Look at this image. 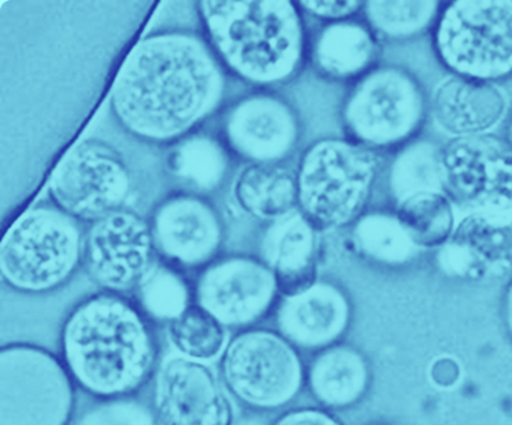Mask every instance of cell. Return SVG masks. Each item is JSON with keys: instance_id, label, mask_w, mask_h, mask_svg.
I'll use <instances>...</instances> for the list:
<instances>
[{"instance_id": "1", "label": "cell", "mask_w": 512, "mask_h": 425, "mask_svg": "<svg viewBox=\"0 0 512 425\" xmlns=\"http://www.w3.org/2000/svg\"><path fill=\"white\" fill-rule=\"evenodd\" d=\"M228 73L205 36L186 29L149 33L120 67L109 107L128 135L172 146L194 134L224 103Z\"/></svg>"}, {"instance_id": "2", "label": "cell", "mask_w": 512, "mask_h": 425, "mask_svg": "<svg viewBox=\"0 0 512 425\" xmlns=\"http://www.w3.org/2000/svg\"><path fill=\"white\" fill-rule=\"evenodd\" d=\"M60 349L75 385L97 400L135 396L158 370V342L137 304L101 291L64 319Z\"/></svg>"}, {"instance_id": "3", "label": "cell", "mask_w": 512, "mask_h": 425, "mask_svg": "<svg viewBox=\"0 0 512 425\" xmlns=\"http://www.w3.org/2000/svg\"><path fill=\"white\" fill-rule=\"evenodd\" d=\"M195 9L207 43L237 80L266 90L288 84L303 71L310 41L297 3L203 0Z\"/></svg>"}, {"instance_id": "4", "label": "cell", "mask_w": 512, "mask_h": 425, "mask_svg": "<svg viewBox=\"0 0 512 425\" xmlns=\"http://www.w3.org/2000/svg\"><path fill=\"white\" fill-rule=\"evenodd\" d=\"M380 167L379 152L345 137L312 142L295 172L300 212L319 232L355 224L370 201Z\"/></svg>"}, {"instance_id": "5", "label": "cell", "mask_w": 512, "mask_h": 425, "mask_svg": "<svg viewBox=\"0 0 512 425\" xmlns=\"http://www.w3.org/2000/svg\"><path fill=\"white\" fill-rule=\"evenodd\" d=\"M85 231L55 205L15 218L0 243V277L11 291L47 295L69 284L84 257Z\"/></svg>"}, {"instance_id": "6", "label": "cell", "mask_w": 512, "mask_h": 425, "mask_svg": "<svg viewBox=\"0 0 512 425\" xmlns=\"http://www.w3.org/2000/svg\"><path fill=\"white\" fill-rule=\"evenodd\" d=\"M429 114L419 78L395 65L376 66L353 82L341 105L345 138L364 148L399 149L416 139Z\"/></svg>"}, {"instance_id": "7", "label": "cell", "mask_w": 512, "mask_h": 425, "mask_svg": "<svg viewBox=\"0 0 512 425\" xmlns=\"http://www.w3.org/2000/svg\"><path fill=\"white\" fill-rule=\"evenodd\" d=\"M432 47L451 75L491 82L512 77V0H463L442 6Z\"/></svg>"}, {"instance_id": "8", "label": "cell", "mask_w": 512, "mask_h": 425, "mask_svg": "<svg viewBox=\"0 0 512 425\" xmlns=\"http://www.w3.org/2000/svg\"><path fill=\"white\" fill-rule=\"evenodd\" d=\"M62 357L13 342L0 349V425H70L77 394Z\"/></svg>"}, {"instance_id": "9", "label": "cell", "mask_w": 512, "mask_h": 425, "mask_svg": "<svg viewBox=\"0 0 512 425\" xmlns=\"http://www.w3.org/2000/svg\"><path fill=\"white\" fill-rule=\"evenodd\" d=\"M221 379L237 401L255 411L291 404L304 385L295 346L280 333L247 329L233 337L221 357Z\"/></svg>"}, {"instance_id": "10", "label": "cell", "mask_w": 512, "mask_h": 425, "mask_svg": "<svg viewBox=\"0 0 512 425\" xmlns=\"http://www.w3.org/2000/svg\"><path fill=\"white\" fill-rule=\"evenodd\" d=\"M133 173L122 153L101 139H82L60 160L48 183L52 205L79 223L92 224L126 205Z\"/></svg>"}, {"instance_id": "11", "label": "cell", "mask_w": 512, "mask_h": 425, "mask_svg": "<svg viewBox=\"0 0 512 425\" xmlns=\"http://www.w3.org/2000/svg\"><path fill=\"white\" fill-rule=\"evenodd\" d=\"M158 261L149 220L134 210H118L85 231L82 266L105 292H135Z\"/></svg>"}, {"instance_id": "12", "label": "cell", "mask_w": 512, "mask_h": 425, "mask_svg": "<svg viewBox=\"0 0 512 425\" xmlns=\"http://www.w3.org/2000/svg\"><path fill=\"white\" fill-rule=\"evenodd\" d=\"M280 296L276 276L251 255L217 258L199 270L194 284L195 304L227 329H247L262 321Z\"/></svg>"}, {"instance_id": "13", "label": "cell", "mask_w": 512, "mask_h": 425, "mask_svg": "<svg viewBox=\"0 0 512 425\" xmlns=\"http://www.w3.org/2000/svg\"><path fill=\"white\" fill-rule=\"evenodd\" d=\"M160 261L179 270H202L220 258L225 223L205 195L175 191L154 206L149 218Z\"/></svg>"}, {"instance_id": "14", "label": "cell", "mask_w": 512, "mask_h": 425, "mask_svg": "<svg viewBox=\"0 0 512 425\" xmlns=\"http://www.w3.org/2000/svg\"><path fill=\"white\" fill-rule=\"evenodd\" d=\"M296 108L278 93L256 90L224 112L221 141L229 153L248 164H281L301 139Z\"/></svg>"}, {"instance_id": "15", "label": "cell", "mask_w": 512, "mask_h": 425, "mask_svg": "<svg viewBox=\"0 0 512 425\" xmlns=\"http://www.w3.org/2000/svg\"><path fill=\"white\" fill-rule=\"evenodd\" d=\"M448 195L473 212H512V146L485 134L451 139L443 148Z\"/></svg>"}, {"instance_id": "16", "label": "cell", "mask_w": 512, "mask_h": 425, "mask_svg": "<svg viewBox=\"0 0 512 425\" xmlns=\"http://www.w3.org/2000/svg\"><path fill=\"white\" fill-rule=\"evenodd\" d=\"M156 425H232L229 391L209 364L179 355L160 363L154 385Z\"/></svg>"}, {"instance_id": "17", "label": "cell", "mask_w": 512, "mask_h": 425, "mask_svg": "<svg viewBox=\"0 0 512 425\" xmlns=\"http://www.w3.org/2000/svg\"><path fill=\"white\" fill-rule=\"evenodd\" d=\"M446 276L491 282L512 276V212H472L436 254Z\"/></svg>"}, {"instance_id": "18", "label": "cell", "mask_w": 512, "mask_h": 425, "mask_svg": "<svg viewBox=\"0 0 512 425\" xmlns=\"http://www.w3.org/2000/svg\"><path fill=\"white\" fill-rule=\"evenodd\" d=\"M350 303L341 288L316 281L306 291L282 297L277 308L278 333L295 348L326 349L344 334Z\"/></svg>"}, {"instance_id": "19", "label": "cell", "mask_w": 512, "mask_h": 425, "mask_svg": "<svg viewBox=\"0 0 512 425\" xmlns=\"http://www.w3.org/2000/svg\"><path fill=\"white\" fill-rule=\"evenodd\" d=\"M507 94L498 84L448 75L429 99V114L451 138L491 134L506 118Z\"/></svg>"}, {"instance_id": "20", "label": "cell", "mask_w": 512, "mask_h": 425, "mask_svg": "<svg viewBox=\"0 0 512 425\" xmlns=\"http://www.w3.org/2000/svg\"><path fill=\"white\" fill-rule=\"evenodd\" d=\"M319 235L300 210L273 221L263 232L259 258L276 276L282 297L306 291L319 281Z\"/></svg>"}, {"instance_id": "21", "label": "cell", "mask_w": 512, "mask_h": 425, "mask_svg": "<svg viewBox=\"0 0 512 425\" xmlns=\"http://www.w3.org/2000/svg\"><path fill=\"white\" fill-rule=\"evenodd\" d=\"M380 39L367 22H330L320 28L310 44V60L326 80L356 82L378 66Z\"/></svg>"}, {"instance_id": "22", "label": "cell", "mask_w": 512, "mask_h": 425, "mask_svg": "<svg viewBox=\"0 0 512 425\" xmlns=\"http://www.w3.org/2000/svg\"><path fill=\"white\" fill-rule=\"evenodd\" d=\"M308 387L320 405L345 409L356 405L371 382L367 360L349 346H329L312 360L307 372Z\"/></svg>"}, {"instance_id": "23", "label": "cell", "mask_w": 512, "mask_h": 425, "mask_svg": "<svg viewBox=\"0 0 512 425\" xmlns=\"http://www.w3.org/2000/svg\"><path fill=\"white\" fill-rule=\"evenodd\" d=\"M232 195L244 213L269 224L299 210L296 173L281 164H248Z\"/></svg>"}, {"instance_id": "24", "label": "cell", "mask_w": 512, "mask_h": 425, "mask_svg": "<svg viewBox=\"0 0 512 425\" xmlns=\"http://www.w3.org/2000/svg\"><path fill=\"white\" fill-rule=\"evenodd\" d=\"M231 156L221 139L194 133L171 146L167 168L186 191L207 197L227 182Z\"/></svg>"}, {"instance_id": "25", "label": "cell", "mask_w": 512, "mask_h": 425, "mask_svg": "<svg viewBox=\"0 0 512 425\" xmlns=\"http://www.w3.org/2000/svg\"><path fill=\"white\" fill-rule=\"evenodd\" d=\"M394 213L419 250H439L458 224L453 201L444 191L410 195L395 203Z\"/></svg>"}, {"instance_id": "26", "label": "cell", "mask_w": 512, "mask_h": 425, "mask_svg": "<svg viewBox=\"0 0 512 425\" xmlns=\"http://www.w3.org/2000/svg\"><path fill=\"white\" fill-rule=\"evenodd\" d=\"M389 186L395 203L425 191L447 193L442 146L416 138L399 148L390 165Z\"/></svg>"}, {"instance_id": "27", "label": "cell", "mask_w": 512, "mask_h": 425, "mask_svg": "<svg viewBox=\"0 0 512 425\" xmlns=\"http://www.w3.org/2000/svg\"><path fill=\"white\" fill-rule=\"evenodd\" d=\"M352 242L357 253L372 262L386 266H401L412 262L419 254L395 213L363 214L353 224Z\"/></svg>"}, {"instance_id": "28", "label": "cell", "mask_w": 512, "mask_h": 425, "mask_svg": "<svg viewBox=\"0 0 512 425\" xmlns=\"http://www.w3.org/2000/svg\"><path fill=\"white\" fill-rule=\"evenodd\" d=\"M135 304L150 322L169 323L195 303L194 287L182 270L158 261L135 289Z\"/></svg>"}, {"instance_id": "29", "label": "cell", "mask_w": 512, "mask_h": 425, "mask_svg": "<svg viewBox=\"0 0 512 425\" xmlns=\"http://www.w3.org/2000/svg\"><path fill=\"white\" fill-rule=\"evenodd\" d=\"M443 3L435 0L410 2H364V21L379 39L402 41L414 39L434 29Z\"/></svg>"}, {"instance_id": "30", "label": "cell", "mask_w": 512, "mask_h": 425, "mask_svg": "<svg viewBox=\"0 0 512 425\" xmlns=\"http://www.w3.org/2000/svg\"><path fill=\"white\" fill-rule=\"evenodd\" d=\"M168 338L176 355L205 364L221 359L231 341L227 327L195 303L169 323Z\"/></svg>"}, {"instance_id": "31", "label": "cell", "mask_w": 512, "mask_h": 425, "mask_svg": "<svg viewBox=\"0 0 512 425\" xmlns=\"http://www.w3.org/2000/svg\"><path fill=\"white\" fill-rule=\"evenodd\" d=\"M78 425H156L154 411L134 396L99 400L79 417Z\"/></svg>"}, {"instance_id": "32", "label": "cell", "mask_w": 512, "mask_h": 425, "mask_svg": "<svg viewBox=\"0 0 512 425\" xmlns=\"http://www.w3.org/2000/svg\"><path fill=\"white\" fill-rule=\"evenodd\" d=\"M301 11L325 21L340 22L353 20L356 15L364 9V2H355V0H344V2H314V0H303L297 2Z\"/></svg>"}, {"instance_id": "33", "label": "cell", "mask_w": 512, "mask_h": 425, "mask_svg": "<svg viewBox=\"0 0 512 425\" xmlns=\"http://www.w3.org/2000/svg\"><path fill=\"white\" fill-rule=\"evenodd\" d=\"M271 425H342L330 413L315 408L293 409L278 417Z\"/></svg>"}, {"instance_id": "34", "label": "cell", "mask_w": 512, "mask_h": 425, "mask_svg": "<svg viewBox=\"0 0 512 425\" xmlns=\"http://www.w3.org/2000/svg\"><path fill=\"white\" fill-rule=\"evenodd\" d=\"M459 375H461V370H459L458 363L453 357H440L432 364L431 378L436 386L444 387V389L453 387L457 385Z\"/></svg>"}, {"instance_id": "35", "label": "cell", "mask_w": 512, "mask_h": 425, "mask_svg": "<svg viewBox=\"0 0 512 425\" xmlns=\"http://www.w3.org/2000/svg\"><path fill=\"white\" fill-rule=\"evenodd\" d=\"M503 312L504 322H506L508 333L512 338V280L504 293Z\"/></svg>"}, {"instance_id": "36", "label": "cell", "mask_w": 512, "mask_h": 425, "mask_svg": "<svg viewBox=\"0 0 512 425\" xmlns=\"http://www.w3.org/2000/svg\"><path fill=\"white\" fill-rule=\"evenodd\" d=\"M232 425H269L262 417L258 416H243L236 419Z\"/></svg>"}, {"instance_id": "37", "label": "cell", "mask_w": 512, "mask_h": 425, "mask_svg": "<svg viewBox=\"0 0 512 425\" xmlns=\"http://www.w3.org/2000/svg\"><path fill=\"white\" fill-rule=\"evenodd\" d=\"M507 141L512 146V112L507 122Z\"/></svg>"}]
</instances>
